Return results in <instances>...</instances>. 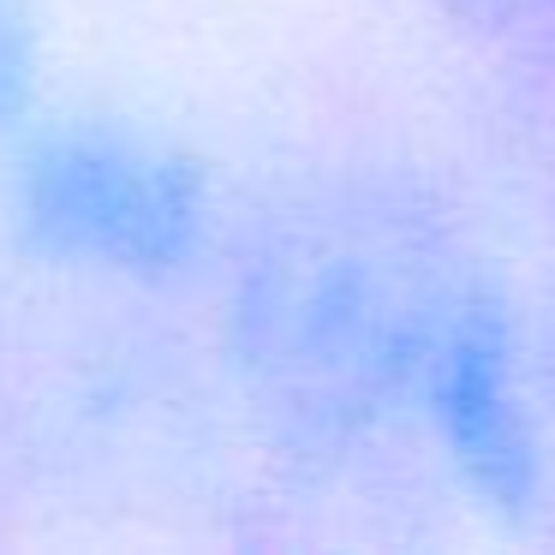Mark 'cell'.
<instances>
[{
    "label": "cell",
    "mask_w": 555,
    "mask_h": 555,
    "mask_svg": "<svg viewBox=\"0 0 555 555\" xmlns=\"http://www.w3.org/2000/svg\"><path fill=\"white\" fill-rule=\"evenodd\" d=\"M478 18H490V25H526V18H550L555 0H466Z\"/></svg>",
    "instance_id": "obj_1"
}]
</instances>
